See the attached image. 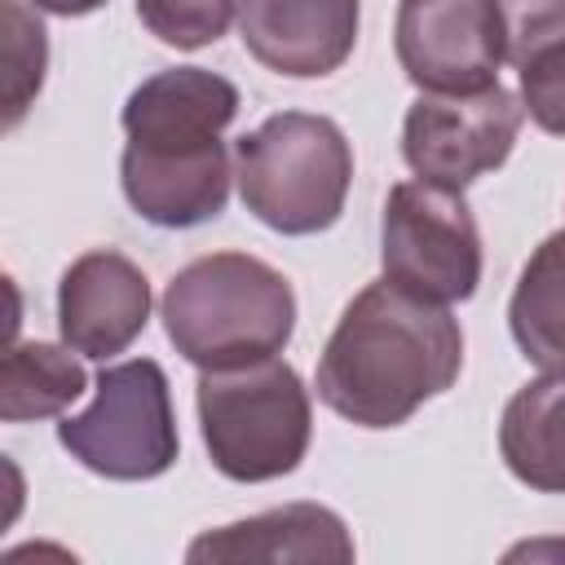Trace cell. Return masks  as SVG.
Wrapping results in <instances>:
<instances>
[{
	"instance_id": "cell-18",
	"label": "cell",
	"mask_w": 565,
	"mask_h": 565,
	"mask_svg": "<svg viewBox=\"0 0 565 565\" xmlns=\"http://www.w3.org/2000/svg\"><path fill=\"white\" fill-rule=\"evenodd\" d=\"M508 62L521 71L525 62L565 49V0H499Z\"/></svg>"
},
{
	"instance_id": "cell-9",
	"label": "cell",
	"mask_w": 565,
	"mask_h": 565,
	"mask_svg": "<svg viewBox=\"0 0 565 565\" xmlns=\"http://www.w3.org/2000/svg\"><path fill=\"white\" fill-rule=\"evenodd\" d=\"M393 49L419 93H477L508 62L499 0H397Z\"/></svg>"
},
{
	"instance_id": "cell-2",
	"label": "cell",
	"mask_w": 565,
	"mask_h": 565,
	"mask_svg": "<svg viewBox=\"0 0 565 565\" xmlns=\"http://www.w3.org/2000/svg\"><path fill=\"white\" fill-rule=\"evenodd\" d=\"M238 115V88L203 66L141 79L124 102L119 185L132 212L159 230H194L230 203V150L221 132Z\"/></svg>"
},
{
	"instance_id": "cell-4",
	"label": "cell",
	"mask_w": 565,
	"mask_h": 565,
	"mask_svg": "<svg viewBox=\"0 0 565 565\" xmlns=\"http://www.w3.org/2000/svg\"><path fill=\"white\" fill-rule=\"evenodd\" d=\"M234 181L243 207L274 234H322L344 212L353 185V150L335 119L282 110L238 137Z\"/></svg>"
},
{
	"instance_id": "cell-5",
	"label": "cell",
	"mask_w": 565,
	"mask_h": 565,
	"mask_svg": "<svg viewBox=\"0 0 565 565\" xmlns=\"http://www.w3.org/2000/svg\"><path fill=\"white\" fill-rule=\"evenodd\" d=\"M203 446L230 481H274L300 468L313 433L309 388L296 366L274 358L199 371L194 388Z\"/></svg>"
},
{
	"instance_id": "cell-16",
	"label": "cell",
	"mask_w": 565,
	"mask_h": 565,
	"mask_svg": "<svg viewBox=\"0 0 565 565\" xmlns=\"http://www.w3.org/2000/svg\"><path fill=\"white\" fill-rule=\"evenodd\" d=\"M0 22H4V128H18V119L26 115V106L44 84L49 35L44 22L22 0H4Z\"/></svg>"
},
{
	"instance_id": "cell-12",
	"label": "cell",
	"mask_w": 565,
	"mask_h": 565,
	"mask_svg": "<svg viewBox=\"0 0 565 565\" xmlns=\"http://www.w3.org/2000/svg\"><path fill=\"white\" fill-rule=\"evenodd\" d=\"M190 565L203 561H353V539L344 521L322 503H282L260 516L199 534L185 547Z\"/></svg>"
},
{
	"instance_id": "cell-7",
	"label": "cell",
	"mask_w": 565,
	"mask_h": 565,
	"mask_svg": "<svg viewBox=\"0 0 565 565\" xmlns=\"http://www.w3.org/2000/svg\"><path fill=\"white\" fill-rule=\"evenodd\" d=\"M380 265L397 287L459 305L481 282V234L463 190L437 181H397L380 216Z\"/></svg>"
},
{
	"instance_id": "cell-6",
	"label": "cell",
	"mask_w": 565,
	"mask_h": 565,
	"mask_svg": "<svg viewBox=\"0 0 565 565\" xmlns=\"http://www.w3.org/2000/svg\"><path fill=\"white\" fill-rule=\"evenodd\" d=\"M57 441L71 459L106 481L163 477L181 450L163 366L154 358L102 366L97 397L88 402V411L57 424Z\"/></svg>"
},
{
	"instance_id": "cell-13",
	"label": "cell",
	"mask_w": 565,
	"mask_h": 565,
	"mask_svg": "<svg viewBox=\"0 0 565 565\" xmlns=\"http://www.w3.org/2000/svg\"><path fill=\"white\" fill-rule=\"evenodd\" d=\"M499 455L521 486L565 494V371H543L508 397Z\"/></svg>"
},
{
	"instance_id": "cell-8",
	"label": "cell",
	"mask_w": 565,
	"mask_h": 565,
	"mask_svg": "<svg viewBox=\"0 0 565 565\" xmlns=\"http://www.w3.org/2000/svg\"><path fill=\"white\" fill-rule=\"evenodd\" d=\"M521 124L525 106L503 84L477 93H419L402 119V159L415 177L463 190L508 163Z\"/></svg>"
},
{
	"instance_id": "cell-1",
	"label": "cell",
	"mask_w": 565,
	"mask_h": 565,
	"mask_svg": "<svg viewBox=\"0 0 565 565\" xmlns=\"http://www.w3.org/2000/svg\"><path fill=\"white\" fill-rule=\"evenodd\" d=\"M463 366V331L450 305L424 300L393 278L362 287L318 358V397L358 428H397L441 397Z\"/></svg>"
},
{
	"instance_id": "cell-10",
	"label": "cell",
	"mask_w": 565,
	"mask_h": 565,
	"mask_svg": "<svg viewBox=\"0 0 565 565\" xmlns=\"http://www.w3.org/2000/svg\"><path fill=\"white\" fill-rule=\"evenodd\" d=\"M150 322V278L124 252L97 247L71 260L57 282V331L84 358L124 353Z\"/></svg>"
},
{
	"instance_id": "cell-14",
	"label": "cell",
	"mask_w": 565,
	"mask_h": 565,
	"mask_svg": "<svg viewBox=\"0 0 565 565\" xmlns=\"http://www.w3.org/2000/svg\"><path fill=\"white\" fill-rule=\"evenodd\" d=\"M508 327L525 362L543 371H565V230L547 234L508 300Z\"/></svg>"
},
{
	"instance_id": "cell-15",
	"label": "cell",
	"mask_w": 565,
	"mask_h": 565,
	"mask_svg": "<svg viewBox=\"0 0 565 565\" xmlns=\"http://www.w3.org/2000/svg\"><path fill=\"white\" fill-rule=\"evenodd\" d=\"M71 353H75L71 344H44V340L9 344L4 371H0V415H4V424L62 415L88 388V375Z\"/></svg>"
},
{
	"instance_id": "cell-20",
	"label": "cell",
	"mask_w": 565,
	"mask_h": 565,
	"mask_svg": "<svg viewBox=\"0 0 565 565\" xmlns=\"http://www.w3.org/2000/svg\"><path fill=\"white\" fill-rule=\"evenodd\" d=\"M31 4L44 13H57V18H84V13H97L106 0H31Z\"/></svg>"
},
{
	"instance_id": "cell-19",
	"label": "cell",
	"mask_w": 565,
	"mask_h": 565,
	"mask_svg": "<svg viewBox=\"0 0 565 565\" xmlns=\"http://www.w3.org/2000/svg\"><path fill=\"white\" fill-rule=\"evenodd\" d=\"M516 75H521V106H525V115L543 132L565 137V49L525 62Z\"/></svg>"
},
{
	"instance_id": "cell-11",
	"label": "cell",
	"mask_w": 565,
	"mask_h": 565,
	"mask_svg": "<svg viewBox=\"0 0 565 565\" xmlns=\"http://www.w3.org/2000/svg\"><path fill=\"white\" fill-rule=\"evenodd\" d=\"M238 35L265 71L322 79L358 44V0H238Z\"/></svg>"
},
{
	"instance_id": "cell-21",
	"label": "cell",
	"mask_w": 565,
	"mask_h": 565,
	"mask_svg": "<svg viewBox=\"0 0 565 565\" xmlns=\"http://www.w3.org/2000/svg\"><path fill=\"white\" fill-rule=\"evenodd\" d=\"M521 556H565V539H543V543H521L508 552V561H521Z\"/></svg>"
},
{
	"instance_id": "cell-3",
	"label": "cell",
	"mask_w": 565,
	"mask_h": 565,
	"mask_svg": "<svg viewBox=\"0 0 565 565\" xmlns=\"http://www.w3.org/2000/svg\"><path fill=\"white\" fill-rule=\"evenodd\" d=\"M159 318L185 362L216 371L282 353L296 331V291L260 256L212 252L168 282Z\"/></svg>"
},
{
	"instance_id": "cell-17",
	"label": "cell",
	"mask_w": 565,
	"mask_h": 565,
	"mask_svg": "<svg viewBox=\"0 0 565 565\" xmlns=\"http://www.w3.org/2000/svg\"><path fill=\"white\" fill-rule=\"evenodd\" d=\"M238 13V0H137L141 26L172 49L216 44Z\"/></svg>"
}]
</instances>
